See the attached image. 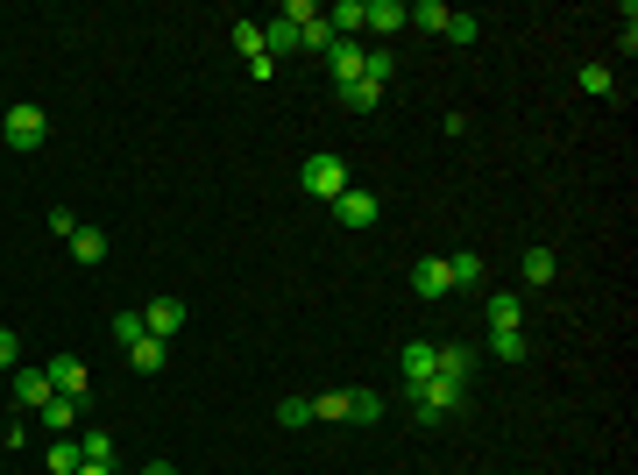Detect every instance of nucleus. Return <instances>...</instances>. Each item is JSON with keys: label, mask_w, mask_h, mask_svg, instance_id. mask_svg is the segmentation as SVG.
Masks as SVG:
<instances>
[{"label": "nucleus", "mask_w": 638, "mask_h": 475, "mask_svg": "<svg viewBox=\"0 0 638 475\" xmlns=\"http://www.w3.org/2000/svg\"><path fill=\"white\" fill-rule=\"evenodd\" d=\"M405 398H412V419H419V426H440L447 412H461L468 383H461V376H426L419 390H405Z\"/></svg>", "instance_id": "1"}, {"label": "nucleus", "mask_w": 638, "mask_h": 475, "mask_svg": "<svg viewBox=\"0 0 638 475\" xmlns=\"http://www.w3.org/2000/svg\"><path fill=\"white\" fill-rule=\"evenodd\" d=\"M298 185L312 192V199H341L348 192V164H341V156H327V149H319V156H305V164H298Z\"/></svg>", "instance_id": "2"}, {"label": "nucleus", "mask_w": 638, "mask_h": 475, "mask_svg": "<svg viewBox=\"0 0 638 475\" xmlns=\"http://www.w3.org/2000/svg\"><path fill=\"white\" fill-rule=\"evenodd\" d=\"M0 135H8V149H43L50 114H43L36 100H22V107H8V114H0Z\"/></svg>", "instance_id": "3"}, {"label": "nucleus", "mask_w": 638, "mask_h": 475, "mask_svg": "<svg viewBox=\"0 0 638 475\" xmlns=\"http://www.w3.org/2000/svg\"><path fill=\"white\" fill-rule=\"evenodd\" d=\"M440 341H405V348H397V376H405V390H419L433 369H440V355H433Z\"/></svg>", "instance_id": "4"}, {"label": "nucleus", "mask_w": 638, "mask_h": 475, "mask_svg": "<svg viewBox=\"0 0 638 475\" xmlns=\"http://www.w3.org/2000/svg\"><path fill=\"white\" fill-rule=\"evenodd\" d=\"M43 369H50V390H57V398H78V405H86L93 376H86V362H78V355H57V362H43Z\"/></svg>", "instance_id": "5"}, {"label": "nucleus", "mask_w": 638, "mask_h": 475, "mask_svg": "<svg viewBox=\"0 0 638 475\" xmlns=\"http://www.w3.org/2000/svg\"><path fill=\"white\" fill-rule=\"evenodd\" d=\"M178 327H185V305H178V298H149V305H142V334L178 341Z\"/></svg>", "instance_id": "6"}, {"label": "nucleus", "mask_w": 638, "mask_h": 475, "mask_svg": "<svg viewBox=\"0 0 638 475\" xmlns=\"http://www.w3.org/2000/svg\"><path fill=\"white\" fill-rule=\"evenodd\" d=\"M376 213H383L376 192H355V185H348V192L334 199V220H341V227H376Z\"/></svg>", "instance_id": "7"}, {"label": "nucleus", "mask_w": 638, "mask_h": 475, "mask_svg": "<svg viewBox=\"0 0 638 475\" xmlns=\"http://www.w3.org/2000/svg\"><path fill=\"white\" fill-rule=\"evenodd\" d=\"M362 43L355 36H334V50H327V71H334V86H348V78H362Z\"/></svg>", "instance_id": "8"}, {"label": "nucleus", "mask_w": 638, "mask_h": 475, "mask_svg": "<svg viewBox=\"0 0 638 475\" xmlns=\"http://www.w3.org/2000/svg\"><path fill=\"white\" fill-rule=\"evenodd\" d=\"M15 405L22 412H43L50 405V369H15Z\"/></svg>", "instance_id": "9"}, {"label": "nucleus", "mask_w": 638, "mask_h": 475, "mask_svg": "<svg viewBox=\"0 0 638 475\" xmlns=\"http://www.w3.org/2000/svg\"><path fill=\"white\" fill-rule=\"evenodd\" d=\"M362 29H369V36H397V29H405V0H369V8H362Z\"/></svg>", "instance_id": "10"}, {"label": "nucleus", "mask_w": 638, "mask_h": 475, "mask_svg": "<svg viewBox=\"0 0 638 475\" xmlns=\"http://www.w3.org/2000/svg\"><path fill=\"white\" fill-rule=\"evenodd\" d=\"M412 291H419V298H454V284H447V263H440V256L412 263Z\"/></svg>", "instance_id": "11"}, {"label": "nucleus", "mask_w": 638, "mask_h": 475, "mask_svg": "<svg viewBox=\"0 0 638 475\" xmlns=\"http://www.w3.org/2000/svg\"><path fill=\"white\" fill-rule=\"evenodd\" d=\"M483 312H490V334H511V327H525V305H518L511 291H490V298H483Z\"/></svg>", "instance_id": "12"}, {"label": "nucleus", "mask_w": 638, "mask_h": 475, "mask_svg": "<svg viewBox=\"0 0 638 475\" xmlns=\"http://www.w3.org/2000/svg\"><path fill=\"white\" fill-rule=\"evenodd\" d=\"M447 263V284L454 291H475V284H483V256H475V249H454V256H440Z\"/></svg>", "instance_id": "13"}, {"label": "nucleus", "mask_w": 638, "mask_h": 475, "mask_svg": "<svg viewBox=\"0 0 638 475\" xmlns=\"http://www.w3.org/2000/svg\"><path fill=\"white\" fill-rule=\"evenodd\" d=\"M78 412H86V405H78V398H57V390H50V405H43L36 419H43V426H50V433L64 440V433H78Z\"/></svg>", "instance_id": "14"}, {"label": "nucleus", "mask_w": 638, "mask_h": 475, "mask_svg": "<svg viewBox=\"0 0 638 475\" xmlns=\"http://www.w3.org/2000/svg\"><path fill=\"white\" fill-rule=\"evenodd\" d=\"M164 355H171V341H156V334H142V341L128 348V369H142V376H156V369H164Z\"/></svg>", "instance_id": "15"}, {"label": "nucleus", "mask_w": 638, "mask_h": 475, "mask_svg": "<svg viewBox=\"0 0 638 475\" xmlns=\"http://www.w3.org/2000/svg\"><path fill=\"white\" fill-rule=\"evenodd\" d=\"M291 50H298V22H284V15L263 22V57H291Z\"/></svg>", "instance_id": "16"}, {"label": "nucleus", "mask_w": 638, "mask_h": 475, "mask_svg": "<svg viewBox=\"0 0 638 475\" xmlns=\"http://www.w3.org/2000/svg\"><path fill=\"white\" fill-rule=\"evenodd\" d=\"M362 8H369V0H334V8H319V15H327L334 36H355L362 29Z\"/></svg>", "instance_id": "17"}, {"label": "nucleus", "mask_w": 638, "mask_h": 475, "mask_svg": "<svg viewBox=\"0 0 638 475\" xmlns=\"http://www.w3.org/2000/svg\"><path fill=\"white\" fill-rule=\"evenodd\" d=\"M383 419V390H348V426H376Z\"/></svg>", "instance_id": "18"}, {"label": "nucleus", "mask_w": 638, "mask_h": 475, "mask_svg": "<svg viewBox=\"0 0 638 475\" xmlns=\"http://www.w3.org/2000/svg\"><path fill=\"white\" fill-rule=\"evenodd\" d=\"M64 249H71V263H100V256H107V234H100V227H78Z\"/></svg>", "instance_id": "19"}, {"label": "nucleus", "mask_w": 638, "mask_h": 475, "mask_svg": "<svg viewBox=\"0 0 638 475\" xmlns=\"http://www.w3.org/2000/svg\"><path fill=\"white\" fill-rule=\"evenodd\" d=\"M334 93H341V107H348V114H369V107L383 100V86H369V78H348V86H334Z\"/></svg>", "instance_id": "20"}, {"label": "nucleus", "mask_w": 638, "mask_h": 475, "mask_svg": "<svg viewBox=\"0 0 638 475\" xmlns=\"http://www.w3.org/2000/svg\"><path fill=\"white\" fill-rule=\"evenodd\" d=\"M78 468H86V454H78V433L50 440V475H78Z\"/></svg>", "instance_id": "21"}, {"label": "nucleus", "mask_w": 638, "mask_h": 475, "mask_svg": "<svg viewBox=\"0 0 638 475\" xmlns=\"http://www.w3.org/2000/svg\"><path fill=\"white\" fill-rule=\"evenodd\" d=\"M575 78H582V93H596V100H617V78H610V64H582Z\"/></svg>", "instance_id": "22"}, {"label": "nucleus", "mask_w": 638, "mask_h": 475, "mask_svg": "<svg viewBox=\"0 0 638 475\" xmlns=\"http://www.w3.org/2000/svg\"><path fill=\"white\" fill-rule=\"evenodd\" d=\"M447 15H454V8H440V0H419V8H405V22H412V29H433V36L447 29Z\"/></svg>", "instance_id": "23"}, {"label": "nucleus", "mask_w": 638, "mask_h": 475, "mask_svg": "<svg viewBox=\"0 0 638 475\" xmlns=\"http://www.w3.org/2000/svg\"><path fill=\"white\" fill-rule=\"evenodd\" d=\"M553 270H561L553 249H525V284H553Z\"/></svg>", "instance_id": "24"}, {"label": "nucleus", "mask_w": 638, "mask_h": 475, "mask_svg": "<svg viewBox=\"0 0 638 475\" xmlns=\"http://www.w3.org/2000/svg\"><path fill=\"white\" fill-rule=\"evenodd\" d=\"M312 419H334V426H348V390H319V398H312Z\"/></svg>", "instance_id": "25"}, {"label": "nucleus", "mask_w": 638, "mask_h": 475, "mask_svg": "<svg viewBox=\"0 0 638 475\" xmlns=\"http://www.w3.org/2000/svg\"><path fill=\"white\" fill-rule=\"evenodd\" d=\"M490 355L497 362H525L532 348H525V327H511V334H490Z\"/></svg>", "instance_id": "26"}, {"label": "nucleus", "mask_w": 638, "mask_h": 475, "mask_svg": "<svg viewBox=\"0 0 638 475\" xmlns=\"http://www.w3.org/2000/svg\"><path fill=\"white\" fill-rule=\"evenodd\" d=\"M78 454H86V461H107V468H114V433H100V426H93V433H78Z\"/></svg>", "instance_id": "27"}, {"label": "nucleus", "mask_w": 638, "mask_h": 475, "mask_svg": "<svg viewBox=\"0 0 638 475\" xmlns=\"http://www.w3.org/2000/svg\"><path fill=\"white\" fill-rule=\"evenodd\" d=\"M234 50L256 64V57H263V22H234Z\"/></svg>", "instance_id": "28"}, {"label": "nucleus", "mask_w": 638, "mask_h": 475, "mask_svg": "<svg viewBox=\"0 0 638 475\" xmlns=\"http://www.w3.org/2000/svg\"><path fill=\"white\" fill-rule=\"evenodd\" d=\"M440 36H447V43H475V36H483V22H475V15H447Z\"/></svg>", "instance_id": "29"}, {"label": "nucleus", "mask_w": 638, "mask_h": 475, "mask_svg": "<svg viewBox=\"0 0 638 475\" xmlns=\"http://www.w3.org/2000/svg\"><path fill=\"white\" fill-rule=\"evenodd\" d=\"M114 341H121V348L142 341V312H114Z\"/></svg>", "instance_id": "30"}, {"label": "nucleus", "mask_w": 638, "mask_h": 475, "mask_svg": "<svg viewBox=\"0 0 638 475\" xmlns=\"http://www.w3.org/2000/svg\"><path fill=\"white\" fill-rule=\"evenodd\" d=\"M277 419H284V426H312V398H284Z\"/></svg>", "instance_id": "31"}, {"label": "nucleus", "mask_w": 638, "mask_h": 475, "mask_svg": "<svg viewBox=\"0 0 638 475\" xmlns=\"http://www.w3.org/2000/svg\"><path fill=\"white\" fill-rule=\"evenodd\" d=\"M78 227H86V220H78V213H64V206L50 213V234H57V242H71V234H78Z\"/></svg>", "instance_id": "32"}, {"label": "nucleus", "mask_w": 638, "mask_h": 475, "mask_svg": "<svg viewBox=\"0 0 638 475\" xmlns=\"http://www.w3.org/2000/svg\"><path fill=\"white\" fill-rule=\"evenodd\" d=\"M0 369H22V341H15L8 327H0Z\"/></svg>", "instance_id": "33"}, {"label": "nucleus", "mask_w": 638, "mask_h": 475, "mask_svg": "<svg viewBox=\"0 0 638 475\" xmlns=\"http://www.w3.org/2000/svg\"><path fill=\"white\" fill-rule=\"evenodd\" d=\"M135 475H178V468H171V461H149V468H135Z\"/></svg>", "instance_id": "34"}, {"label": "nucleus", "mask_w": 638, "mask_h": 475, "mask_svg": "<svg viewBox=\"0 0 638 475\" xmlns=\"http://www.w3.org/2000/svg\"><path fill=\"white\" fill-rule=\"evenodd\" d=\"M78 475H114V468H107V461H86V468H78Z\"/></svg>", "instance_id": "35"}, {"label": "nucleus", "mask_w": 638, "mask_h": 475, "mask_svg": "<svg viewBox=\"0 0 638 475\" xmlns=\"http://www.w3.org/2000/svg\"><path fill=\"white\" fill-rule=\"evenodd\" d=\"M0 142H8V135H0Z\"/></svg>", "instance_id": "36"}]
</instances>
